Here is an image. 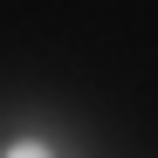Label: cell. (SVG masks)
I'll return each instance as SVG.
<instances>
[{"label": "cell", "mask_w": 158, "mask_h": 158, "mask_svg": "<svg viewBox=\"0 0 158 158\" xmlns=\"http://www.w3.org/2000/svg\"><path fill=\"white\" fill-rule=\"evenodd\" d=\"M7 158H48V151H41V144H14Z\"/></svg>", "instance_id": "1"}]
</instances>
